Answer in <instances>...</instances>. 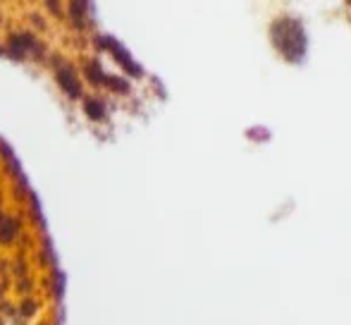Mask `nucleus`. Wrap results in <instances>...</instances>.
<instances>
[{"mask_svg": "<svg viewBox=\"0 0 351 325\" xmlns=\"http://www.w3.org/2000/svg\"><path fill=\"white\" fill-rule=\"evenodd\" d=\"M101 43H103V46H106V48H110V51H112V56H115L117 60H120V65L125 67V70L130 72V75H141V70H139V67H136L134 62H132V58L127 56V53L122 51V48L117 46L115 41H110V38H103Z\"/></svg>", "mask_w": 351, "mask_h": 325, "instance_id": "obj_1", "label": "nucleus"}, {"mask_svg": "<svg viewBox=\"0 0 351 325\" xmlns=\"http://www.w3.org/2000/svg\"><path fill=\"white\" fill-rule=\"evenodd\" d=\"M58 82H60V86L65 88V91L70 93L72 98H77L79 93H82V86H79L77 75H74L70 67H62V70L58 72Z\"/></svg>", "mask_w": 351, "mask_h": 325, "instance_id": "obj_2", "label": "nucleus"}, {"mask_svg": "<svg viewBox=\"0 0 351 325\" xmlns=\"http://www.w3.org/2000/svg\"><path fill=\"white\" fill-rule=\"evenodd\" d=\"M17 223L10 218H0V242H12L17 234Z\"/></svg>", "mask_w": 351, "mask_h": 325, "instance_id": "obj_3", "label": "nucleus"}, {"mask_svg": "<svg viewBox=\"0 0 351 325\" xmlns=\"http://www.w3.org/2000/svg\"><path fill=\"white\" fill-rule=\"evenodd\" d=\"M84 10H86V0H74L72 5V17L77 24H84Z\"/></svg>", "mask_w": 351, "mask_h": 325, "instance_id": "obj_4", "label": "nucleus"}, {"mask_svg": "<svg viewBox=\"0 0 351 325\" xmlns=\"http://www.w3.org/2000/svg\"><path fill=\"white\" fill-rule=\"evenodd\" d=\"M86 75L91 77V82H96V84H106V80H108L98 65H86Z\"/></svg>", "mask_w": 351, "mask_h": 325, "instance_id": "obj_5", "label": "nucleus"}, {"mask_svg": "<svg viewBox=\"0 0 351 325\" xmlns=\"http://www.w3.org/2000/svg\"><path fill=\"white\" fill-rule=\"evenodd\" d=\"M86 112H88V117H91V120H101V117H103V106H101V103H96V101H88L86 103Z\"/></svg>", "mask_w": 351, "mask_h": 325, "instance_id": "obj_6", "label": "nucleus"}, {"mask_svg": "<svg viewBox=\"0 0 351 325\" xmlns=\"http://www.w3.org/2000/svg\"><path fill=\"white\" fill-rule=\"evenodd\" d=\"M0 325H3V323H0Z\"/></svg>", "mask_w": 351, "mask_h": 325, "instance_id": "obj_7", "label": "nucleus"}]
</instances>
